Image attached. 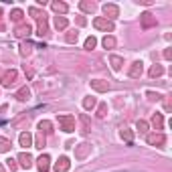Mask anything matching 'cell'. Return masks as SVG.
<instances>
[{
  "instance_id": "1",
  "label": "cell",
  "mask_w": 172,
  "mask_h": 172,
  "mask_svg": "<svg viewBox=\"0 0 172 172\" xmlns=\"http://www.w3.org/2000/svg\"><path fill=\"white\" fill-rule=\"evenodd\" d=\"M95 27L103 28V31H113V24L109 22V20H105V18H95Z\"/></svg>"
},
{
  "instance_id": "2",
  "label": "cell",
  "mask_w": 172,
  "mask_h": 172,
  "mask_svg": "<svg viewBox=\"0 0 172 172\" xmlns=\"http://www.w3.org/2000/svg\"><path fill=\"white\" fill-rule=\"evenodd\" d=\"M55 170L57 172H67L69 170V160L67 158H59L57 160V164H55Z\"/></svg>"
},
{
  "instance_id": "3",
  "label": "cell",
  "mask_w": 172,
  "mask_h": 172,
  "mask_svg": "<svg viewBox=\"0 0 172 172\" xmlns=\"http://www.w3.org/2000/svg\"><path fill=\"white\" fill-rule=\"evenodd\" d=\"M20 144L24 146V148H28V146L33 144V138H31V134H20Z\"/></svg>"
},
{
  "instance_id": "4",
  "label": "cell",
  "mask_w": 172,
  "mask_h": 172,
  "mask_svg": "<svg viewBox=\"0 0 172 172\" xmlns=\"http://www.w3.org/2000/svg\"><path fill=\"white\" fill-rule=\"evenodd\" d=\"M39 168H41V172H45L49 168V156H41L39 158Z\"/></svg>"
},
{
  "instance_id": "5",
  "label": "cell",
  "mask_w": 172,
  "mask_h": 172,
  "mask_svg": "<svg viewBox=\"0 0 172 172\" xmlns=\"http://www.w3.org/2000/svg\"><path fill=\"white\" fill-rule=\"evenodd\" d=\"M105 14H109V16H115L118 14V6H113V4H105Z\"/></svg>"
},
{
  "instance_id": "6",
  "label": "cell",
  "mask_w": 172,
  "mask_h": 172,
  "mask_svg": "<svg viewBox=\"0 0 172 172\" xmlns=\"http://www.w3.org/2000/svg\"><path fill=\"white\" fill-rule=\"evenodd\" d=\"M20 164H22V166H27V168H28V166H31V156H28V154H20Z\"/></svg>"
},
{
  "instance_id": "7",
  "label": "cell",
  "mask_w": 172,
  "mask_h": 172,
  "mask_svg": "<svg viewBox=\"0 0 172 172\" xmlns=\"http://www.w3.org/2000/svg\"><path fill=\"white\" fill-rule=\"evenodd\" d=\"M148 142H150V144H162V142H164V136H150Z\"/></svg>"
},
{
  "instance_id": "8",
  "label": "cell",
  "mask_w": 172,
  "mask_h": 172,
  "mask_svg": "<svg viewBox=\"0 0 172 172\" xmlns=\"http://www.w3.org/2000/svg\"><path fill=\"white\" fill-rule=\"evenodd\" d=\"M55 24H57V28H65V27H67V20H65V18H59V16H57Z\"/></svg>"
},
{
  "instance_id": "9",
  "label": "cell",
  "mask_w": 172,
  "mask_h": 172,
  "mask_svg": "<svg viewBox=\"0 0 172 172\" xmlns=\"http://www.w3.org/2000/svg\"><path fill=\"white\" fill-rule=\"evenodd\" d=\"M130 73H132V75H138V73H142V63H134V69H132Z\"/></svg>"
},
{
  "instance_id": "10",
  "label": "cell",
  "mask_w": 172,
  "mask_h": 172,
  "mask_svg": "<svg viewBox=\"0 0 172 172\" xmlns=\"http://www.w3.org/2000/svg\"><path fill=\"white\" fill-rule=\"evenodd\" d=\"M93 47H95V39H93V37H89V39L85 41V49H93Z\"/></svg>"
},
{
  "instance_id": "11",
  "label": "cell",
  "mask_w": 172,
  "mask_h": 172,
  "mask_svg": "<svg viewBox=\"0 0 172 172\" xmlns=\"http://www.w3.org/2000/svg\"><path fill=\"white\" fill-rule=\"evenodd\" d=\"M28 97V89H20L18 91V99H27Z\"/></svg>"
},
{
  "instance_id": "12",
  "label": "cell",
  "mask_w": 172,
  "mask_h": 172,
  "mask_svg": "<svg viewBox=\"0 0 172 172\" xmlns=\"http://www.w3.org/2000/svg\"><path fill=\"white\" fill-rule=\"evenodd\" d=\"M53 8H55V10H61V12H65V10H67V6H65V4H59V2H55V4H53Z\"/></svg>"
},
{
  "instance_id": "13",
  "label": "cell",
  "mask_w": 172,
  "mask_h": 172,
  "mask_svg": "<svg viewBox=\"0 0 172 172\" xmlns=\"http://www.w3.org/2000/svg\"><path fill=\"white\" fill-rule=\"evenodd\" d=\"M112 63H113V69H119V63H122V59H118V57H112Z\"/></svg>"
},
{
  "instance_id": "14",
  "label": "cell",
  "mask_w": 172,
  "mask_h": 172,
  "mask_svg": "<svg viewBox=\"0 0 172 172\" xmlns=\"http://www.w3.org/2000/svg\"><path fill=\"white\" fill-rule=\"evenodd\" d=\"M4 150H8V142L6 140H0V152H4Z\"/></svg>"
},
{
  "instance_id": "15",
  "label": "cell",
  "mask_w": 172,
  "mask_h": 172,
  "mask_svg": "<svg viewBox=\"0 0 172 172\" xmlns=\"http://www.w3.org/2000/svg\"><path fill=\"white\" fill-rule=\"evenodd\" d=\"M103 45H105V47H113V45H115V41H113L112 37H109V39L105 37V41H103Z\"/></svg>"
},
{
  "instance_id": "16",
  "label": "cell",
  "mask_w": 172,
  "mask_h": 172,
  "mask_svg": "<svg viewBox=\"0 0 172 172\" xmlns=\"http://www.w3.org/2000/svg\"><path fill=\"white\" fill-rule=\"evenodd\" d=\"M93 87H95V89H101V91H103V89H107L105 83H93Z\"/></svg>"
},
{
  "instance_id": "17",
  "label": "cell",
  "mask_w": 172,
  "mask_h": 172,
  "mask_svg": "<svg viewBox=\"0 0 172 172\" xmlns=\"http://www.w3.org/2000/svg\"><path fill=\"white\" fill-rule=\"evenodd\" d=\"M20 16H22V12H20V10H14V12H12V18H14V20H18Z\"/></svg>"
},
{
  "instance_id": "18",
  "label": "cell",
  "mask_w": 172,
  "mask_h": 172,
  "mask_svg": "<svg viewBox=\"0 0 172 172\" xmlns=\"http://www.w3.org/2000/svg\"><path fill=\"white\" fill-rule=\"evenodd\" d=\"M81 8H85V10H93V4H87V2H83V4H81Z\"/></svg>"
},
{
  "instance_id": "19",
  "label": "cell",
  "mask_w": 172,
  "mask_h": 172,
  "mask_svg": "<svg viewBox=\"0 0 172 172\" xmlns=\"http://www.w3.org/2000/svg\"><path fill=\"white\" fill-rule=\"evenodd\" d=\"M93 103H95L93 99H85V107H93Z\"/></svg>"
},
{
  "instance_id": "20",
  "label": "cell",
  "mask_w": 172,
  "mask_h": 172,
  "mask_svg": "<svg viewBox=\"0 0 172 172\" xmlns=\"http://www.w3.org/2000/svg\"><path fill=\"white\" fill-rule=\"evenodd\" d=\"M0 172H4V170H2V166H0Z\"/></svg>"
}]
</instances>
